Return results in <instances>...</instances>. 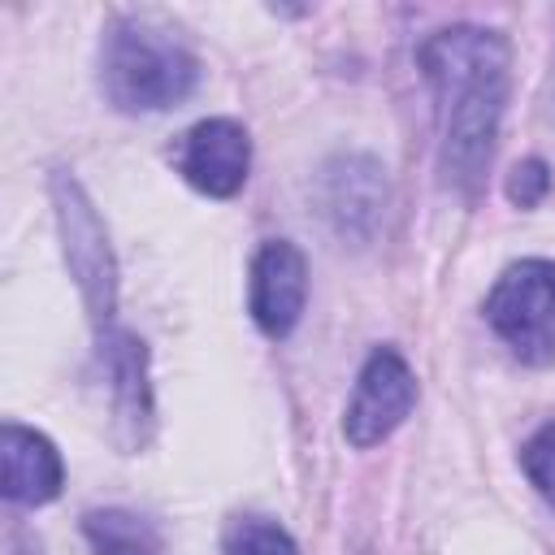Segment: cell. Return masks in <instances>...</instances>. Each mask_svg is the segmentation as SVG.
<instances>
[{"label": "cell", "instance_id": "8", "mask_svg": "<svg viewBox=\"0 0 555 555\" xmlns=\"http://www.w3.org/2000/svg\"><path fill=\"white\" fill-rule=\"evenodd\" d=\"M173 173L204 199H234L251 173V134L238 117H204L169 143Z\"/></svg>", "mask_w": 555, "mask_h": 555}, {"label": "cell", "instance_id": "12", "mask_svg": "<svg viewBox=\"0 0 555 555\" xmlns=\"http://www.w3.org/2000/svg\"><path fill=\"white\" fill-rule=\"evenodd\" d=\"M221 551L225 555H299V542L273 516L243 512V516H230L221 533Z\"/></svg>", "mask_w": 555, "mask_h": 555}, {"label": "cell", "instance_id": "1", "mask_svg": "<svg viewBox=\"0 0 555 555\" xmlns=\"http://www.w3.org/2000/svg\"><path fill=\"white\" fill-rule=\"evenodd\" d=\"M416 69L434 95L438 178L464 204H477L512 100V43L499 26L451 22L416 43Z\"/></svg>", "mask_w": 555, "mask_h": 555}, {"label": "cell", "instance_id": "11", "mask_svg": "<svg viewBox=\"0 0 555 555\" xmlns=\"http://www.w3.org/2000/svg\"><path fill=\"white\" fill-rule=\"evenodd\" d=\"M78 529L91 555H165V533L130 507H87Z\"/></svg>", "mask_w": 555, "mask_h": 555}, {"label": "cell", "instance_id": "15", "mask_svg": "<svg viewBox=\"0 0 555 555\" xmlns=\"http://www.w3.org/2000/svg\"><path fill=\"white\" fill-rule=\"evenodd\" d=\"M4 555H43L39 538L17 516H9V525H4Z\"/></svg>", "mask_w": 555, "mask_h": 555}, {"label": "cell", "instance_id": "5", "mask_svg": "<svg viewBox=\"0 0 555 555\" xmlns=\"http://www.w3.org/2000/svg\"><path fill=\"white\" fill-rule=\"evenodd\" d=\"M95 373L104 390L108 438L121 455H139L156 438V386H152V351L126 330L108 325L95 334Z\"/></svg>", "mask_w": 555, "mask_h": 555}, {"label": "cell", "instance_id": "3", "mask_svg": "<svg viewBox=\"0 0 555 555\" xmlns=\"http://www.w3.org/2000/svg\"><path fill=\"white\" fill-rule=\"evenodd\" d=\"M48 199H52L61 260L74 278V291L82 299L91 330L100 334V330L117 325V299H121V269H117L108 225H104L91 191L82 186V178L65 165H56L48 173Z\"/></svg>", "mask_w": 555, "mask_h": 555}, {"label": "cell", "instance_id": "2", "mask_svg": "<svg viewBox=\"0 0 555 555\" xmlns=\"http://www.w3.org/2000/svg\"><path fill=\"white\" fill-rule=\"evenodd\" d=\"M95 82L104 104L126 117L169 113L199 91L204 61L160 13L117 9L100 30Z\"/></svg>", "mask_w": 555, "mask_h": 555}, {"label": "cell", "instance_id": "10", "mask_svg": "<svg viewBox=\"0 0 555 555\" xmlns=\"http://www.w3.org/2000/svg\"><path fill=\"white\" fill-rule=\"evenodd\" d=\"M0 490L9 507H48L65 490V460L56 442L22 421L0 425Z\"/></svg>", "mask_w": 555, "mask_h": 555}, {"label": "cell", "instance_id": "4", "mask_svg": "<svg viewBox=\"0 0 555 555\" xmlns=\"http://www.w3.org/2000/svg\"><path fill=\"white\" fill-rule=\"evenodd\" d=\"M481 317L494 338L529 369L555 364V260H512L481 299Z\"/></svg>", "mask_w": 555, "mask_h": 555}, {"label": "cell", "instance_id": "9", "mask_svg": "<svg viewBox=\"0 0 555 555\" xmlns=\"http://www.w3.org/2000/svg\"><path fill=\"white\" fill-rule=\"evenodd\" d=\"M308 308V260L291 238H264L247 264V317L269 338L295 334Z\"/></svg>", "mask_w": 555, "mask_h": 555}, {"label": "cell", "instance_id": "13", "mask_svg": "<svg viewBox=\"0 0 555 555\" xmlns=\"http://www.w3.org/2000/svg\"><path fill=\"white\" fill-rule=\"evenodd\" d=\"M520 473H525V481L538 490V499L546 503V507H555V421H546V425H538L525 442H520Z\"/></svg>", "mask_w": 555, "mask_h": 555}, {"label": "cell", "instance_id": "14", "mask_svg": "<svg viewBox=\"0 0 555 555\" xmlns=\"http://www.w3.org/2000/svg\"><path fill=\"white\" fill-rule=\"evenodd\" d=\"M551 191V165L542 156H525L512 165L507 182H503V195L516 204V208H538Z\"/></svg>", "mask_w": 555, "mask_h": 555}, {"label": "cell", "instance_id": "7", "mask_svg": "<svg viewBox=\"0 0 555 555\" xmlns=\"http://www.w3.org/2000/svg\"><path fill=\"white\" fill-rule=\"evenodd\" d=\"M390 204L386 165L373 152H334L317 169V212L351 247L377 238Z\"/></svg>", "mask_w": 555, "mask_h": 555}, {"label": "cell", "instance_id": "6", "mask_svg": "<svg viewBox=\"0 0 555 555\" xmlns=\"http://www.w3.org/2000/svg\"><path fill=\"white\" fill-rule=\"evenodd\" d=\"M416 399H421V382H416V369L408 364V356L390 343L373 347L364 356L351 399L343 408V438L356 451L382 447L412 416Z\"/></svg>", "mask_w": 555, "mask_h": 555}]
</instances>
